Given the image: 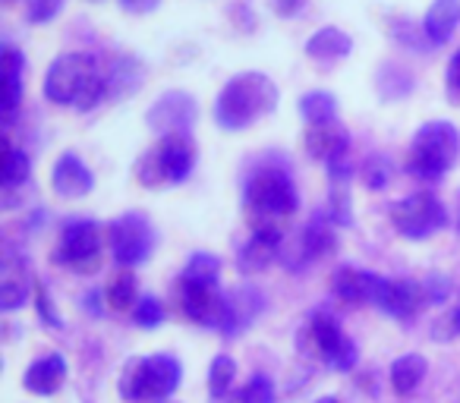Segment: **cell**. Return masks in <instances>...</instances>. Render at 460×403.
<instances>
[{
    "label": "cell",
    "mask_w": 460,
    "mask_h": 403,
    "mask_svg": "<svg viewBox=\"0 0 460 403\" xmlns=\"http://www.w3.org/2000/svg\"><path fill=\"white\" fill-rule=\"evenodd\" d=\"M60 7H64V0H29L26 20L35 22V26H41V22H51L54 16L60 13Z\"/></svg>",
    "instance_id": "cell-33"
},
{
    "label": "cell",
    "mask_w": 460,
    "mask_h": 403,
    "mask_svg": "<svg viewBox=\"0 0 460 403\" xmlns=\"http://www.w3.org/2000/svg\"><path fill=\"white\" fill-rule=\"evenodd\" d=\"M51 183H54V189H58L60 196L79 198V196H85V192H92V186H95V177H92V171L76 158V154L66 152V154H60L58 164H54Z\"/></svg>",
    "instance_id": "cell-16"
},
{
    "label": "cell",
    "mask_w": 460,
    "mask_h": 403,
    "mask_svg": "<svg viewBox=\"0 0 460 403\" xmlns=\"http://www.w3.org/2000/svg\"><path fill=\"white\" fill-rule=\"evenodd\" d=\"M447 95L460 98V48L454 51V57L447 60Z\"/></svg>",
    "instance_id": "cell-36"
},
{
    "label": "cell",
    "mask_w": 460,
    "mask_h": 403,
    "mask_svg": "<svg viewBox=\"0 0 460 403\" xmlns=\"http://www.w3.org/2000/svg\"><path fill=\"white\" fill-rule=\"evenodd\" d=\"M183 312L205 328L221 331L227 319V296L217 290V281H180Z\"/></svg>",
    "instance_id": "cell-10"
},
{
    "label": "cell",
    "mask_w": 460,
    "mask_h": 403,
    "mask_svg": "<svg viewBox=\"0 0 460 403\" xmlns=\"http://www.w3.org/2000/svg\"><path fill=\"white\" fill-rule=\"evenodd\" d=\"M98 256H102L98 224H92V221H73V224L64 227L58 252H54V258L60 265H70L76 271H92L98 265Z\"/></svg>",
    "instance_id": "cell-9"
},
{
    "label": "cell",
    "mask_w": 460,
    "mask_h": 403,
    "mask_svg": "<svg viewBox=\"0 0 460 403\" xmlns=\"http://www.w3.org/2000/svg\"><path fill=\"white\" fill-rule=\"evenodd\" d=\"M460 26V0H435L422 20V35L432 45H447Z\"/></svg>",
    "instance_id": "cell-20"
},
{
    "label": "cell",
    "mask_w": 460,
    "mask_h": 403,
    "mask_svg": "<svg viewBox=\"0 0 460 403\" xmlns=\"http://www.w3.org/2000/svg\"><path fill=\"white\" fill-rule=\"evenodd\" d=\"M104 300L114 312H127V309L136 306V277L129 271H120V275L111 277L108 290H104Z\"/></svg>",
    "instance_id": "cell-27"
},
{
    "label": "cell",
    "mask_w": 460,
    "mask_h": 403,
    "mask_svg": "<svg viewBox=\"0 0 460 403\" xmlns=\"http://www.w3.org/2000/svg\"><path fill=\"white\" fill-rule=\"evenodd\" d=\"M196 114H199L196 98H192L190 92H164V95L152 104V110H148L146 120L155 133L171 136V133H183V129H190L192 123H196Z\"/></svg>",
    "instance_id": "cell-12"
},
{
    "label": "cell",
    "mask_w": 460,
    "mask_h": 403,
    "mask_svg": "<svg viewBox=\"0 0 460 403\" xmlns=\"http://www.w3.org/2000/svg\"><path fill=\"white\" fill-rule=\"evenodd\" d=\"M347 148H350V133L341 127L338 120L332 123H313V129L306 133V152L315 161H341L347 158Z\"/></svg>",
    "instance_id": "cell-15"
},
{
    "label": "cell",
    "mask_w": 460,
    "mask_h": 403,
    "mask_svg": "<svg viewBox=\"0 0 460 403\" xmlns=\"http://www.w3.org/2000/svg\"><path fill=\"white\" fill-rule=\"evenodd\" d=\"M334 246H338V240H334L332 221H325L322 215H315V218L300 231L294 252L300 256V262L306 265V262H315V258H322V256H332Z\"/></svg>",
    "instance_id": "cell-17"
},
{
    "label": "cell",
    "mask_w": 460,
    "mask_h": 403,
    "mask_svg": "<svg viewBox=\"0 0 460 403\" xmlns=\"http://www.w3.org/2000/svg\"><path fill=\"white\" fill-rule=\"evenodd\" d=\"M246 403H275V384L269 375H252L243 388Z\"/></svg>",
    "instance_id": "cell-32"
},
{
    "label": "cell",
    "mask_w": 460,
    "mask_h": 403,
    "mask_svg": "<svg viewBox=\"0 0 460 403\" xmlns=\"http://www.w3.org/2000/svg\"><path fill=\"white\" fill-rule=\"evenodd\" d=\"M64 378H66L64 356H60V353H51V356H41V359H35V363L29 365L22 384H26V390H32V394L51 397V394H58V390H60Z\"/></svg>",
    "instance_id": "cell-19"
},
{
    "label": "cell",
    "mask_w": 460,
    "mask_h": 403,
    "mask_svg": "<svg viewBox=\"0 0 460 403\" xmlns=\"http://www.w3.org/2000/svg\"><path fill=\"white\" fill-rule=\"evenodd\" d=\"M350 51H353L350 35L334 26L319 29V32L306 41V57L315 60V64H338V60L350 57Z\"/></svg>",
    "instance_id": "cell-22"
},
{
    "label": "cell",
    "mask_w": 460,
    "mask_h": 403,
    "mask_svg": "<svg viewBox=\"0 0 460 403\" xmlns=\"http://www.w3.org/2000/svg\"><path fill=\"white\" fill-rule=\"evenodd\" d=\"M426 372H429V363L420 353H403L401 359H394V365H391V388H394V394L410 397L422 384Z\"/></svg>",
    "instance_id": "cell-24"
},
{
    "label": "cell",
    "mask_w": 460,
    "mask_h": 403,
    "mask_svg": "<svg viewBox=\"0 0 460 403\" xmlns=\"http://www.w3.org/2000/svg\"><path fill=\"white\" fill-rule=\"evenodd\" d=\"M363 177H366V186L369 189H385V183H388V161L385 158H369L363 167Z\"/></svg>",
    "instance_id": "cell-34"
},
{
    "label": "cell",
    "mask_w": 460,
    "mask_h": 403,
    "mask_svg": "<svg viewBox=\"0 0 460 403\" xmlns=\"http://www.w3.org/2000/svg\"><path fill=\"white\" fill-rule=\"evenodd\" d=\"M429 302L426 287L413 281H391V277H382V287H378L376 306L385 309L394 319H413L422 306Z\"/></svg>",
    "instance_id": "cell-13"
},
{
    "label": "cell",
    "mask_w": 460,
    "mask_h": 403,
    "mask_svg": "<svg viewBox=\"0 0 460 403\" xmlns=\"http://www.w3.org/2000/svg\"><path fill=\"white\" fill-rule=\"evenodd\" d=\"M315 403H338L334 397H322V400H315Z\"/></svg>",
    "instance_id": "cell-42"
},
{
    "label": "cell",
    "mask_w": 460,
    "mask_h": 403,
    "mask_svg": "<svg viewBox=\"0 0 460 403\" xmlns=\"http://www.w3.org/2000/svg\"><path fill=\"white\" fill-rule=\"evenodd\" d=\"M391 224L401 237L407 240H426L438 233L447 224V212L438 198L429 192H413L391 206Z\"/></svg>",
    "instance_id": "cell-7"
},
{
    "label": "cell",
    "mask_w": 460,
    "mask_h": 403,
    "mask_svg": "<svg viewBox=\"0 0 460 403\" xmlns=\"http://www.w3.org/2000/svg\"><path fill=\"white\" fill-rule=\"evenodd\" d=\"M32 173V161L22 148L7 145V164H4V189H13V186H22Z\"/></svg>",
    "instance_id": "cell-28"
},
{
    "label": "cell",
    "mask_w": 460,
    "mask_h": 403,
    "mask_svg": "<svg viewBox=\"0 0 460 403\" xmlns=\"http://www.w3.org/2000/svg\"><path fill=\"white\" fill-rule=\"evenodd\" d=\"M39 312H41V319H45V321H51L54 328H60V325H64V321H60V315L54 312V306H51V300H48L45 287H39Z\"/></svg>",
    "instance_id": "cell-39"
},
{
    "label": "cell",
    "mask_w": 460,
    "mask_h": 403,
    "mask_svg": "<svg viewBox=\"0 0 460 403\" xmlns=\"http://www.w3.org/2000/svg\"><path fill=\"white\" fill-rule=\"evenodd\" d=\"M211 403H246V397H243V390H240V394L230 390V394H224V397H211Z\"/></svg>",
    "instance_id": "cell-40"
},
{
    "label": "cell",
    "mask_w": 460,
    "mask_h": 403,
    "mask_svg": "<svg viewBox=\"0 0 460 403\" xmlns=\"http://www.w3.org/2000/svg\"><path fill=\"white\" fill-rule=\"evenodd\" d=\"M300 114L309 123H332L338 117V98L328 92H309L300 98Z\"/></svg>",
    "instance_id": "cell-26"
},
{
    "label": "cell",
    "mask_w": 460,
    "mask_h": 403,
    "mask_svg": "<svg viewBox=\"0 0 460 403\" xmlns=\"http://www.w3.org/2000/svg\"><path fill=\"white\" fill-rule=\"evenodd\" d=\"M183 381V365L167 353L148 359H129L120 378V394L127 400H164Z\"/></svg>",
    "instance_id": "cell-5"
},
{
    "label": "cell",
    "mask_w": 460,
    "mask_h": 403,
    "mask_svg": "<svg viewBox=\"0 0 460 403\" xmlns=\"http://www.w3.org/2000/svg\"><path fill=\"white\" fill-rule=\"evenodd\" d=\"M451 325H454V331H460V302H457V309L451 312Z\"/></svg>",
    "instance_id": "cell-41"
},
{
    "label": "cell",
    "mask_w": 460,
    "mask_h": 403,
    "mask_svg": "<svg viewBox=\"0 0 460 403\" xmlns=\"http://www.w3.org/2000/svg\"><path fill=\"white\" fill-rule=\"evenodd\" d=\"M217 271H221V262L208 252H196L190 258V265L183 268V281H217Z\"/></svg>",
    "instance_id": "cell-30"
},
{
    "label": "cell",
    "mask_w": 460,
    "mask_h": 403,
    "mask_svg": "<svg viewBox=\"0 0 460 403\" xmlns=\"http://www.w3.org/2000/svg\"><path fill=\"white\" fill-rule=\"evenodd\" d=\"M22 66H26V57L16 51L13 45L4 48V76H7V117H13L16 104H20L22 95Z\"/></svg>",
    "instance_id": "cell-25"
},
{
    "label": "cell",
    "mask_w": 460,
    "mask_h": 403,
    "mask_svg": "<svg viewBox=\"0 0 460 403\" xmlns=\"http://www.w3.org/2000/svg\"><path fill=\"white\" fill-rule=\"evenodd\" d=\"M133 319L139 328H158L164 321V306H161L155 296H146L133 306Z\"/></svg>",
    "instance_id": "cell-31"
},
{
    "label": "cell",
    "mask_w": 460,
    "mask_h": 403,
    "mask_svg": "<svg viewBox=\"0 0 460 403\" xmlns=\"http://www.w3.org/2000/svg\"><path fill=\"white\" fill-rule=\"evenodd\" d=\"M303 7H306V0H271V10L284 20H294Z\"/></svg>",
    "instance_id": "cell-37"
},
{
    "label": "cell",
    "mask_w": 460,
    "mask_h": 403,
    "mask_svg": "<svg viewBox=\"0 0 460 403\" xmlns=\"http://www.w3.org/2000/svg\"><path fill=\"white\" fill-rule=\"evenodd\" d=\"M29 296V277L16 258H7L4 268H0V309L4 312H13L26 302Z\"/></svg>",
    "instance_id": "cell-23"
},
{
    "label": "cell",
    "mask_w": 460,
    "mask_h": 403,
    "mask_svg": "<svg viewBox=\"0 0 460 403\" xmlns=\"http://www.w3.org/2000/svg\"><path fill=\"white\" fill-rule=\"evenodd\" d=\"M296 186L278 167H259L246 183V215L252 231L284 233V221L296 212Z\"/></svg>",
    "instance_id": "cell-3"
},
{
    "label": "cell",
    "mask_w": 460,
    "mask_h": 403,
    "mask_svg": "<svg viewBox=\"0 0 460 403\" xmlns=\"http://www.w3.org/2000/svg\"><path fill=\"white\" fill-rule=\"evenodd\" d=\"M120 7L127 10V13L142 16V13H152V10H158L161 0H120Z\"/></svg>",
    "instance_id": "cell-38"
},
{
    "label": "cell",
    "mask_w": 460,
    "mask_h": 403,
    "mask_svg": "<svg viewBox=\"0 0 460 403\" xmlns=\"http://www.w3.org/2000/svg\"><path fill=\"white\" fill-rule=\"evenodd\" d=\"M309 337H313V346L319 350V356L325 359L332 369L350 372L353 365H357V344L341 331L338 319H332V315H325V312L313 315Z\"/></svg>",
    "instance_id": "cell-11"
},
{
    "label": "cell",
    "mask_w": 460,
    "mask_h": 403,
    "mask_svg": "<svg viewBox=\"0 0 460 403\" xmlns=\"http://www.w3.org/2000/svg\"><path fill=\"white\" fill-rule=\"evenodd\" d=\"M234 378H237V363H234L230 356H215V363H211V369H208L211 397L230 394V388H234Z\"/></svg>",
    "instance_id": "cell-29"
},
{
    "label": "cell",
    "mask_w": 460,
    "mask_h": 403,
    "mask_svg": "<svg viewBox=\"0 0 460 403\" xmlns=\"http://www.w3.org/2000/svg\"><path fill=\"white\" fill-rule=\"evenodd\" d=\"M457 148L460 136L454 129V123H422L413 136V145H410V173H416L422 180H441L457 161Z\"/></svg>",
    "instance_id": "cell-4"
},
{
    "label": "cell",
    "mask_w": 460,
    "mask_h": 403,
    "mask_svg": "<svg viewBox=\"0 0 460 403\" xmlns=\"http://www.w3.org/2000/svg\"><path fill=\"white\" fill-rule=\"evenodd\" d=\"M447 293H451V281H447L445 275H429V281H426V296H429V302H445L447 300Z\"/></svg>",
    "instance_id": "cell-35"
},
{
    "label": "cell",
    "mask_w": 460,
    "mask_h": 403,
    "mask_svg": "<svg viewBox=\"0 0 460 403\" xmlns=\"http://www.w3.org/2000/svg\"><path fill=\"white\" fill-rule=\"evenodd\" d=\"M284 233H265V231H252V237L243 243L237 256V265L243 275H256V271H265L271 262L278 258V246H281Z\"/></svg>",
    "instance_id": "cell-18"
},
{
    "label": "cell",
    "mask_w": 460,
    "mask_h": 403,
    "mask_svg": "<svg viewBox=\"0 0 460 403\" xmlns=\"http://www.w3.org/2000/svg\"><path fill=\"white\" fill-rule=\"evenodd\" d=\"M262 312V293L252 287H240L227 296V319H224L221 334H240L243 328H250V321Z\"/></svg>",
    "instance_id": "cell-21"
},
{
    "label": "cell",
    "mask_w": 460,
    "mask_h": 403,
    "mask_svg": "<svg viewBox=\"0 0 460 403\" xmlns=\"http://www.w3.org/2000/svg\"><path fill=\"white\" fill-rule=\"evenodd\" d=\"M152 246H155V233L146 215L129 212L111 224V252H114L117 262L127 265V268L129 265L146 262Z\"/></svg>",
    "instance_id": "cell-8"
},
{
    "label": "cell",
    "mask_w": 460,
    "mask_h": 403,
    "mask_svg": "<svg viewBox=\"0 0 460 403\" xmlns=\"http://www.w3.org/2000/svg\"><path fill=\"white\" fill-rule=\"evenodd\" d=\"M278 85L265 73H240L221 89L215 101V120L224 129H246L278 108Z\"/></svg>",
    "instance_id": "cell-2"
},
{
    "label": "cell",
    "mask_w": 460,
    "mask_h": 403,
    "mask_svg": "<svg viewBox=\"0 0 460 403\" xmlns=\"http://www.w3.org/2000/svg\"><path fill=\"white\" fill-rule=\"evenodd\" d=\"M192 164H196V148L183 133L161 136V142L136 164V177L146 189H158V186L183 183L190 177Z\"/></svg>",
    "instance_id": "cell-6"
},
{
    "label": "cell",
    "mask_w": 460,
    "mask_h": 403,
    "mask_svg": "<svg viewBox=\"0 0 460 403\" xmlns=\"http://www.w3.org/2000/svg\"><path fill=\"white\" fill-rule=\"evenodd\" d=\"M45 95L48 101L60 108H95L108 95V76L98 70L89 54H64L45 73Z\"/></svg>",
    "instance_id": "cell-1"
},
{
    "label": "cell",
    "mask_w": 460,
    "mask_h": 403,
    "mask_svg": "<svg viewBox=\"0 0 460 403\" xmlns=\"http://www.w3.org/2000/svg\"><path fill=\"white\" fill-rule=\"evenodd\" d=\"M378 287H382V277L372 275V271H363V268H338L332 277V290L338 300L350 302V306H366L372 302L376 306V296H378Z\"/></svg>",
    "instance_id": "cell-14"
}]
</instances>
